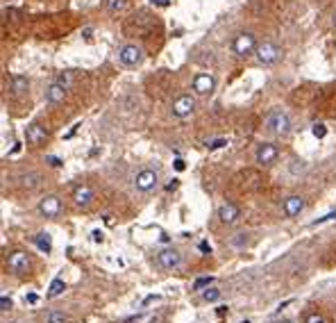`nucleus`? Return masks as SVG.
<instances>
[{
    "instance_id": "0eeeda50",
    "label": "nucleus",
    "mask_w": 336,
    "mask_h": 323,
    "mask_svg": "<svg viewBox=\"0 0 336 323\" xmlns=\"http://www.w3.org/2000/svg\"><path fill=\"white\" fill-rule=\"evenodd\" d=\"M37 209L43 219H57L62 214V209H64V205H62L59 196H46V198H41Z\"/></svg>"
},
{
    "instance_id": "aec40b11",
    "label": "nucleus",
    "mask_w": 336,
    "mask_h": 323,
    "mask_svg": "<svg viewBox=\"0 0 336 323\" xmlns=\"http://www.w3.org/2000/svg\"><path fill=\"white\" fill-rule=\"evenodd\" d=\"M64 289H66L64 280H59V278H57V280L50 282V289H48L46 296H48V298H57V296H62V293H64Z\"/></svg>"
},
{
    "instance_id": "9b49d317",
    "label": "nucleus",
    "mask_w": 336,
    "mask_h": 323,
    "mask_svg": "<svg viewBox=\"0 0 336 323\" xmlns=\"http://www.w3.org/2000/svg\"><path fill=\"white\" fill-rule=\"evenodd\" d=\"M277 157H280V148L275 144H259V148L255 153L257 164L261 166H270L272 162H277Z\"/></svg>"
},
{
    "instance_id": "c756f323",
    "label": "nucleus",
    "mask_w": 336,
    "mask_h": 323,
    "mask_svg": "<svg viewBox=\"0 0 336 323\" xmlns=\"http://www.w3.org/2000/svg\"><path fill=\"white\" fill-rule=\"evenodd\" d=\"M246 244H248L246 232H238V237H232V246H246Z\"/></svg>"
},
{
    "instance_id": "9d476101",
    "label": "nucleus",
    "mask_w": 336,
    "mask_h": 323,
    "mask_svg": "<svg viewBox=\"0 0 336 323\" xmlns=\"http://www.w3.org/2000/svg\"><path fill=\"white\" fill-rule=\"evenodd\" d=\"M7 266L12 268L14 273H27L32 268V259L27 253L14 251V253H9V257H7Z\"/></svg>"
},
{
    "instance_id": "1a4fd4ad",
    "label": "nucleus",
    "mask_w": 336,
    "mask_h": 323,
    "mask_svg": "<svg viewBox=\"0 0 336 323\" xmlns=\"http://www.w3.org/2000/svg\"><path fill=\"white\" fill-rule=\"evenodd\" d=\"M157 264H159V268H164V271H175V268H179V264H182V255H179V251H175V248H164V251H159V255H157Z\"/></svg>"
},
{
    "instance_id": "a19ab883",
    "label": "nucleus",
    "mask_w": 336,
    "mask_h": 323,
    "mask_svg": "<svg viewBox=\"0 0 336 323\" xmlns=\"http://www.w3.org/2000/svg\"><path fill=\"white\" fill-rule=\"evenodd\" d=\"M241 323H250V321H241Z\"/></svg>"
},
{
    "instance_id": "4468645a",
    "label": "nucleus",
    "mask_w": 336,
    "mask_h": 323,
    "mask_svg": "<svg viewBox=\"0 0 336 323\" xmlns=\"http://www.w3.org/2000/svg\"><path fill=\"white\" fill-rule=\"evenodd\" d=\"M94 198H96L94 189L86 187V184H80V187L73 192V203H75L80 209H86V207H89V205L94 203Z\"/></svg>"
},
{
    "instance_id": "7c9ffc66",
    "label": "nucleus",
    "mask_w": 336,
    "mask_h": 323,
    "mask_svg": "<svg viewBox=\"0 0 336 323\" xmlns=\"http://www.w3.org/2000/svg\"><path fill=\"white\" fill-rule=\"evenodd\" d=\"M209 150H218V148H225L227 146V139H213L211 144H207Z\"/></svg>"
},
{
    "instance_id": "4c0bfd02",
    "label": "nucleus",
    "mask_w": 336,
    "mask_h": 323,
    "mask_svg": "<svg viewBox=\"0 0 336 323\" xmlns=\"http://www.w3.org/2000/svg\"><path fill=\"white\" fill-rule=\"evenodd\" d=\"M175 169H177V171H184V162L177 159V162H175Z\"/></svg>"
},
{
    "instance_id": "6ab92c4d",
    "label": "nucleus",
    "mask_w": 336,
    "mask_h": 323,
    "mask_svg": "<svg viewBox=\"0 0 336 323\" xmlns=\"http://www.w3.org/2000/svg\"><path fill=\"white\" fill-rule=\"evenodd\" d=\"M128 7V0H105V9L109 14H120Z\"/></svg>"
},
{
    "instance_id": "ea45409f",
    "label": "nucleus",
    "mask_w": 336,
    "mask_h": 323,
    "mask_svg": "<svg viewBox=\"0 0 336 323\" xmlns=\"http://www.w3.org/2000/svg\"><path fill=\"white\" fill-rule=\"evenodd\" d=\"M280 323H293V321H280Z\"/></svg>"
},
{
    "instance_id": "58836bf2",
    "label": "nucleus",
    "mask_w": 336,
    "mask_h": 323,
    "mask_svg": "<svg viewBox=\"0 0 336 323\" xmlns=\"http://www.w3.org/2000/svg\"><path fill=\"white\" fill-rule=\"evenodd\" d=\"M5 323H18V321H5Z\"/></svg>"
},
{
    "instance_id": "ddd939ff",
    "label": "nucleus",
    "mask_w": 336,
    "mask_h": 323,
    "mask_svg": "<svg viewBox=\"0 0 336 323\" xmlns=\"http://www.w3.org/2000/svg\"><path fill=\"white\" fill-rule=\"evenodd\" d=\"M25 141L30 146L46 144V141H48V130L43 128V125H39V123H30V125H27V130H25Z\"/></svg>"
},
{
    "instance_id": "2eb2a0df",
    "label": "nucleus",
    "mask_w": 336,
    "mask_h": 323,
    "mask_svg": "<svg viewBox=\"0 0 336 323\" xmlns=\"http://www.w3.org/2000/svg\"><path fill=\"white\" fill-rule=\"evenodd\" d=\"M238 217H241V209H238L234 203H223L221 207H218V219H221V223H225V226L236 223Z\"/></svg>"
},
{
    "instance_id": "e433bc0d",
    "label": "nucleus",
    "mask_w": 336,
    "mask_h": 323,
    "mask_svg": "<svg viewBox=\"0 0 336 323\" xmlns=\"http://www.w3.org/2000/svg\"><path fill=\"white\" fill-rule=\"evenodd\" d=\"M48 162H50L52 166H62V159H57V157H50V159H48Z\"/></svg>"
},
{
    "instance_id": "f03ea898",
    "label": "nucleus",
    "mask_w": 336,
    "mask_h": 323,
    "mask_svg": "<svg viewBox=\"0 0 336 323\" xmlns=\"http://www.w3.org/2000/svg\"><path fill=\"white\" fill-rule=\"evenodd\" d=\"M257 37L252 32L243 30L238 32L234 39H232V52L238 57V60H248V57H252L257 52Z\"/></svg>"
},
{
    "instance_id": "a211bd4d",
    "label": "nucleus",
    "mask_w": 336,
    "mask_h": 323,
    "mask_svg": "<svg viewBox=\"0 0 336 323\" xmlns=\"http://www.w3.org/2000/svg\"><path fill=\"white\" fill-rule=\"evenodd\" d=\"M34 244H37V248L41 253H50L52 251V239L48 232H39L37 237H34Z\"/></svg>"
},
{
    "instance_id": "7ed1b4c3",
    "label": "nucleus",
    "mask_w": 336,
    "mask_h": 323,
    "mask_svg": "<svg viewBox=\"0 0 336 323\" xmlns=\"http://www.w3.org/2000/svg\"><path fill=\"white\" fill-rule=\"evenodd\" d=\"M145 60V52L141 46H136V43H123V46L118 48V62L123 64L125 68H136L141 66Z\"/></svg>"
},
{
    "instance_id": "2f4dec72",
    "label": "nucleus",
    "mask_w": 336,
    "mask_h": 323,
    "mask_svg": "<svg viewBox=\"0 0 336 323\" xmlns=\"http://www.w3.org/2000/svg\"><path fill=\"white\" fill-rule=\"evenodd\" d=\"M0 310L3 312H7V310H12V298H7L3 293V296H0Z\"/></svg>"
},
{
    "instance_id": "393cba45",
    "label": "nucleus",
    "mask_w": 336,
    "mask_h": 323,
    "mask_svg": "<svg viewBox=\"0 0 336 323\" xmlns=\"http://www.w3.org/2000/svg\"><path fill=\"white\" fill-rule=\"evenodd\" d=\"M211 285H213V278H211V276H202V278H198V280L193 282V289L204 291L207 287H211Z\"/></svg>"
},
{
    "instance_id": "5701e85b",
    "label": "nucleus",
    "mask_w": 336,
    "mask_h": 323,
    "mask_svg": "<svg viewBox=\"0 0 336 323\" xmlns=\"http://www.w3.org/2000/svg\"><path fill=\"white\" fill-rule=\"evenodd\" d=\"M73 80H75V77H73V73H71V71H62L59 75L55 77V82H57V85L66 87V89H71V87H73Z\"/></svg>"
},
{
    "instance_id": "a878e982",
    "label": "nucleus",
    "mask_w": 336,
    "mask_h": 323,
    "mask_svg": "<svg viewBox=\"0 0 336 323\" xmlns=\"http://www.w3.org/2000/svg\"><path fill=\"white\" fill-rule=\"evenodd\" d=\"M336 219V209H332V212H327L325 217H320V219H316V221H311V226H323V223H327V221H334Z\"/></svg>"
},
{
    "instance_id": "72a5a7b5",
    "label": "nucleus",
    "mask_w": 336,
    "mask_h": 323,
    "mask_svg": "<svg viewBox=\"0 0 336 323\" xmlns=\"http://www.w3.org/2000/svg\"><path fill=\"white\" fill-rule=\"evenodd\" d=\"M152 5H157V7H168L170 5V0H150Z\"/></svg>"
},
{
    "instance_id": "412c9836",
    "label": "nucleus",
    "mask_w": 336,
    "mask_h": 323,
    "mask_svg": "<svg viewBox=\"0 0 336 323\" xmlns=\"http://www.w3.org/2000/svg\"><path fill=\"white\" fill-rule=\"evenodd\" d=\"M221 296H223V291L216 289V287H207V289L202 291V301L204 303H216V301H221Z\"/></svg>"
},
{
    "instance_id": "20e7f679",
    "label": "nucleus",
    "mask_w": 336,
    "mask_h": 323,
    "mask_svg": "<svg viewBox=\"0 0 336 323\" xmlns=\"http://www.w3.org/2000/svg\"><path fill=\"white\" fill-rule=\"evenodd\" d=\"M255 57H257V62H259L261 66H272V64H277V62L282 60V48L277 46V43H272V41H264V43L257 46Z\"/></svg>"
},
{
    "instance_id": "473e14b6",
    "label": "nucleus",
    "mask_w": 336,
    "mask_h": 323,
    "mask_svg": "<svg viewBox=\"0 0 336 323\" xmlns=\"http://www.w3.org/2000/svg\"><path fill=\"white\" fill-rule=\"evenodd\" d=\"M25 303H27V305H37V303H39V296H37V293H27V296H25Z\"/></svg>"
},
{
    "instance_id": "f3484780",
    "label": "nucleus",
    "mask_w": 336,
    "mask_h": 323,
    "mask_svg": "<svg viewBox=\"0 0 336 323\" xmlns=\"http://www.w3.org/2000/svg\"><path fill=\"white\" fill-rule=\"evenodd\" d=\"M27 91H30V80H27L25 75H14L12 77V94L16 98H23V96H27Z\"/></svg>"
},
{
    "instance_id": "f704fd0d",
    "label": "nucleus",
    "mask_w": 336,
    "mask_h": 323,
    "mask_svg": "<svg viewBox=\"0 0 336 323\" xmlns=\"http://www.w3.org/2000/svg\"><path fill=\"white\" fill-rule=\"evenodd\" d=\"M91 234H94V241H102V232H100V230H94Z\"/></svg>"
},
{
    "instance_id": "6e6552de",
    "label": "nucleus",
    "mask_w": 336,
    "mask_h": 323,
    "mask_svg": "<svg viewBox=\"0 0 336 323\" xmlns=\"http://www.w3.org/2000/svg\"><path fill=\"white\" fill-rule=\"evenodd\" d=\"M193 94L198 96H209L213 94V89H216V77L211 75V73H198L196 77H193Z\"/></svg>"
},
{
    "instance_id": "4be33fe9",
    "label": "nucleus",
    "mask_w": 336,
    "mask_h": 323,
    "mask_svg": "<svg viewBox=\"0 0 336 323\" xmlns=\"http://www.w3.org/2000/svg\"><path fill=\"white\" fill-rule=\"evenodd\" d=\"M46 323H68V316L59 310H50L46 314Z\"/></svg>"
},
{
    "instance_id": "bb28decb",
    "label": "nucleus",
    "mask_w": 336,
    "mask_h": 323,
    "mask_svg": "<svg viewBox=\"0 0 336 323\" xmlns=\"http://www.w3.org/2000/svg\"><path fill=\"white\" fill-rule=\"evenodd\" d=\"M316 139H325V134H327V128H325L323 123H314V128H311Z\"/></svg>"
},
{
    "instance_id": "423d86ee",
    "label": "nucleus",
    "mask_w": 336,
    "mask_h": 323,
    "mask_svg": "<svg viewBox=\"0 0 336 323\" xmlns=\"http://www.w3.org/2000/svg\"><path fill=\"white\" fill-rule=\"evenodd\" d=\"M159 184V175L155 169H141L139 173L134 175V189L141 194H148L152 192L155 187Z\"/></svg>"
},
{
    "instance_id": "c9c22d12",
    "label": "nucleus",
    "mask_w": 336,
    "mask_h": 323,
    "mask_svg": "<svg viewBox=\"0 0 336 323\" xmlns=\"http://www.w3.org/2000/svg\"><path fill=\"white\" fill-rule=\"evenodd\" d=\"M200 251L204 253V255H207V253H211V248L207 246V241H202V244H200Z\"/></svg>"
},
{
    "instance_id": "c85d7f7f",
    "label": "nucleus",
    "mask_w": 336,
    "mask_h": 323,
    "mask_svg": "<svg viewBox=\"0 0 336 323\" xmlns=\"http://www.w3.org/2000/svg\"><path fill=\"white\" fill-rule=\"evenodd\" d=\"M304 323H327V321H325V316H323V314L314 312V314H309V316H307Z\"/></svg>"
},
{
    "instance_id": "dca6fc26",
    "label": "nucleus",
    "mask_w": 336,
    "mask_h": 323,
    "mask_svg": "<svg viewBox=\"0 0 336 323\" xmlns=\"http://www.w3.org/2000/svg\"><path fill=\"white\" fill-rule=\"evenodd\" d=\"M66 96H68V89L66 87H62V85H57V82H52L50 89H48V94H46L50 105H59V102H64Z\"/></svg>"
},
{
    "instance_id": "b1692460",
    "label": "nucleus",
    "mask_w": 336,
    "mask_h": 323,
    "mask_svg": "<svg viewBox=\"0 0 336 323\" xmlns=\"http://www.w3.org/2000/svg\"><path fill=\"white\" fill-rule=\"evenodd\" d=\"M21 184H23L25 189H34V187L39 184V175H37V173H27V175H23V178H21Z\"/></svg>"
},
{
    "instance_id": "f8f14e48",
    "label": "nucleus",
    "mask_w": 336,
    "mask_h": 323,
    "mask_svg": "<svg viewBox=\"0 0 336 323\" xmlns=\"http://www.w3.org/2000/svg\"><path fill=\"white\" fill-rule=\"evenodd\" d=\"M302 209H304V196H300V194L289 196V198L284 200V205H282V212H284L286 219L300 217V212H302Z\"/></svg>"
},
{
    "instance_id": "cd10ccee",
    "label": "nucleus",
    "mask_w": 336,
    "mask_h": 323,
    "mask_svg": "<svg viewBox=\"0 0 336 323\" xmlns=\"http://www.w3.org/2000/svg\"><path fill=\"white\" fill-rule=\"evenodd\" d=\"M307 169V164L302 159H293V164H291V173L293 175H298V173H302V171Z\"/></svg>"
},
{
    "instance_id": "f257e3e1",
    "label": "nucleus",
    "mask_w": 336,
    "mask_h": 323,
    "mask_svg": "<svg viewBox=\"0 0 336 323\" xmlns=\"http://www.w3.org/2000/svg\"><path fill=\"white\" fill-rule=\"evenodd\" d=\"M266 130L270 132L272 137H289L291 130H293V123H291L289 114L282 110H272L268 116H266Z\"/></svg>"
},
{
    "instance_id": "39448f33",
    "label": "nucleus",
    "mask_w": 336,
    "mask_h": 323,
    "mask_svg": "<svg viewBox=\"0 0 336 323\" xmlns=\"http://www.w3.org/2000/svg\"><path fill=\"white\" fill-rule=\"evenodd\" d=\"M193 112H196V96L191 94H182L170 102V114L175 119H189Z\"/></svg>"
}]
</instances>
